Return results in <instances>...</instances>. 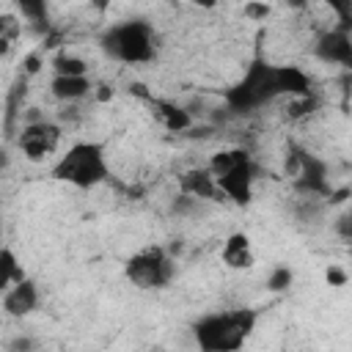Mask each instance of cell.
I'll use <instances>...</instances> for the list:
<instances>
[{"mask_svg":"<svg viewBox=\"0 0 352 352\" xmlns=\"http://www.w3.org/2000/svg\"><path fill=\"white\" fill-rule=\"evenodd\" d=\"M52 176L74 184L80 190H91L96 184H102L110 176L107 168V157H104V146L102 143H74L66 154H60V160L52 168Z\"/></svg>","mask_w":352,"mask_h":352,"instance_id":"1","label":"cell"},{"mask_svg":"<svg viewBox=\"0 0 352 352\" xmlns=\"http://www.w3.org/2000/svg\"><path fill=\"white\" fill-rule=\"evenodd\" d=\"M256 319H258V314L256 311H248V308L212 314V316H206V319H201L195 324L198 346L206 349V352L236 349V346L245 344V338L256 327Z\"/></svg>","mask_w":352,"mask_h":352,"instance_id":"2","label":"cell"},{"mask_svg":"<svg viewBox=\"0 0 352 352\" xmlns=\"http://www.w3.org/2000/svg\"><path fill=\"white\" fill-rule=\"evenodd\" d=\"M110 58L121 63H146L154 58V30L146 22H124L102 38Z\"/></svg>","mask_w":352,"mask_h":352,"instance_id":"3","label":"cell"},{"mask_svg":"<svg viewBox=\"0 0 352 352\" xmlns=\"http://www.w3.org/2000/svg\"><path fill=\"white\" fill-rule=\"evenodd\" d=\"M124 272L126 280L138 289H162L176 275V264L162 245H146L129 256Z\"/></svg>","mask_w":352,"mask_h":352,"instance_id":"4","label":"cell"},{"mask_svg":"<svg viewBox=\"0 0 352 352\" xmlns=\"http://www.w3.org/2000/svg\"><path fill=\"white\" fill-rule=\"evenodd\" d=\"M60 138H63L60 124L44 118V121H36V124H25L22 132H19V138H16V146H19V151H22L25 160L44 162V160H50L58 151Z\"/></svg>","mask_w":352,"mask_h":352,"instance_id":"5","label":"cell"},{"mask_svg":"<svg viewBox=\"0 0 352 352\" xmlns=\"http://www.w3.org/2000/svg\"><path fill=\"white\" fill-rule=\"evenodd\" d=\"M256 170H253V162H250V157L248 160H242L239 165H234L228 173H223V176H217L214 182H217V187H220V192L226 195V198H231L234 204H248L250 198H253V176Z\"/></svg>","mask_w":352,"mask_h":352,"instance_id":"6","label":"cell"},{"mask_svg":"<svg viewBox=\"0 0 352 352\" xmlns=\"http://www.w3.org/2000/svg\"><path fill=\"white\" fill-rule=\"evenodd\" d=\"M220 261H223L228 270H250V267L256 264L250 236H248L245 231L228 234L226 242H223V248H220Z\"/></svg>","mask_w":352,"mask_h":352,"instance_id":"7","label":"cell"},{"mask_svg":"<svg viewBox=\"0 0 352 352\" xmlns=\"http://www.w3.org/2000/svg\"><path fill=\"white\" fill-rule=\"evenodd\" d=\"M38 308V289L33 280H19L8 292H3V311L8 316H28L30 311Z\"/></svg>","mask_w":352,"mask_h":352,"instance_id":"8","label":"cell"},{"mask_svg":"<svg viewBox=\"0 0 352 352\" xmlns=\"http://www.w3.org/2000/svg\"><path fill=\"white\" fill-rule=\"evenodd\" d=\"M50 91L58 102H82L85 96L94 94V82L88 74H55L50 82Z\"/></svg>","mask_w":352,"mask_h":352,"instance_id":"9","label":"cell"},{"mask_svg":"<svg viewBox=\"0 0 352 352\" xmlns=\"http://www.w3.org/2000/svg\"><path fill=\"white\" fill-rule=\"evenodd\" d=\"M179 187H182V192H187L198 201H217V195H223L209 168H192V170L182 173Z\"/></svg>","mask_w":352,"mask_h":352,"instance_id":"10","label":"cell"},{"mask_svg":"<svg viewBox=\"0 0 352 352\" xmlns=\"http://www.w3.org/2000/svg\"><path fill=\"white\" fill-rule=\"evenodd\" d=\"M154 102V113L160 118V124L168 129V132H184L192 126V113L182 104H173V102H160V99H151Z\"/></svg>","mask_w":352,"mask_h":352,"instance_id":"11","label":"cell"},{"mask_svg":"<svg viewBox=\"0 0 352 352\" xmlns=\"http://www.w3.org/2000/svg\"><path fill=\"white\" fill-rule=\"evenodd\" d=\"M319 55L324 60H333V63H341V66H352V44L341 30H333V33L322 36Z\"/></svg>","mask_w":352,"mask_h":352,"instance_id":"12","label":"cell"},{"mask_svg":"<svg viewBox=\"0 0 352 352\" xmlns=\"http://www.w3.org/2000/svg\"><path fill=\"white\" fill-rule=\"evenodd\" d=\"M28 275H25V270H22V264H19V258H16V253L8 248V245H3V250H0V292H8L11 286H16L19 280H25Z\"/></svg>","mask_w":352,"mask_h":352,"instance_id":"13","label":"cell"},{"mask_svg":"<svg viewBox=\"0 0 352 352\" xmlns=\"http://www.w3.org/2000/svg\"><path fill=\"white\" fill-rule=\"evenodd\" d=\"M19 38H22V16L14 11H6L0 16V52L8 55Z\"/></svg>","mask_w":352,"mask_h":352,"instance_id":"14","label":"cell"},{"mask_svg":"<svg viewBox=\"0 0 352 352\" xmlns=\"http://www.w3.org/2000/svg\"><path fill=\"white\" fill-rule=\"evenodd\" d=\"M250 154L245 151V148H223V151H217V154H212L209 157V162H206V168L212 170V176L217 179V176H223V173H228L234 165H239L242 160H248Z\"/></svg>","mask_w":352,"mask_h":352,"instance_id":"15","label":"cell"},{"mask_svg":"<svg viewBox=\"0 0 352 352\" xmlns=\"http://www.w3.org/2000/svg\"><path fill=\"white\" fill-rule=\"evenodd\" d=\"M52 69L55 74H88V63L80 55H69V52H60L52 60Z\"/></svg>","mask_w":352,"mask_h":352,"instance_id":"16","label":"cell"},{"mask_svg":"<svg viewBox=\"0 0 352 352\" xmlns=\"http://www.w3.org/2000/svg\"><path fill=\"white\" fill-rule=\"evenodd\" d=\"M14 3H16L19 16H25L28 22L33 25L47 22V0H14Z\"/></svg>","mask_w":352,"mask_h":352,"instance_id":"17","label":"cell"},{"mask_svg":"<svg viewBox=\"0 0 352 352\" xmlns=\"http://www.w3.org/2000/svg\"><path fill=\"white\" fill-rule=\"evenodd\" d=\"M292 280H294V272H292L286 264H278V267H272V272L267 275V289H270V292H286V289L292 286Z\"/></svg>","mask_w":352,"mask_h":352,"instance_id":"18","label":"cell"},{"mask_svg":"<svg viewBox=\"0 0 352 352\" xmlns=\"http://www.w3.org/2000/svg\"><path fill=\"white\" fill-rule=\"evenodd\" d=\"M270 3H264V0H248L245 6H242V16L248 19V22H264L267 16H270Z\"/></svg>","mask_w":352,"mask_h":352,"instance_id":"19","label":"cell"},{"mask_svg":"<svg viewBox=\"0 0 352 352\" xmlns=\"http://www.w3.org/2000/svg\"><path fill=\"white\" fill-rule=\"evenodd\" d=\"M41 66H44V63H41V55H38V52H28V55L22 58V74H28V77L38 74Z\"/></svg>","mask_w":352,"mask_h":352,"instance_id":"20","label":"cell"},{"mask_svg":"<svg viewBox=\"0 0 352 352\" xmlns=\"http://www.w3.org/2000/svg\"><path fill=\"white\" fill-rule=\"evenodd\" d=\"M336 231H338L344 239H352V206L336 220Z\"/></svg>","mask_w":352,"mask_h":352,"instance_id":"21","label":"cell"},{"mask_svg":"<svg viewBox=\"0 0 352 352\" xmlns=\"http://www.w3.org/2000/svg\"><path fill=\"white\" fill-rule=\"evenodd\" d=\"M116 96V91H113V85H107V82H99V85H94V99L99 102V104H104V102H110Z\"/></svg>","mask_w":352,"mask_h":352,"instance_id":"22","label":"cell"},{"mask_svg":"<svg viewBox=\"0 0 352 352\" xmlns=\"http://www.w3.org/2000/svg\"><path fill=\"white\" fill-rule=\"evenodd\" d=\"M327 283H330V286H344V283H346V275H344L341 270L330 267V270H327Z\"/></svg>","mask_w":352,"mask_h":352,"instance_id":"23","label":"cell"},{"mask_svg":"<svg viewBox=\"0 0 352 352\" xmlns=\"http://www.w3.org/2000/svg\"><path fill=\"white\" fill-rule=\"evenodd\" d=\"M327 3H330V6H333V11H336V14H341V16L352 11V0H327Z\"/></svg>","mask_w":352,"mask_h":352,"instance_id":"24","label":"cell"},{"mask_svg":"<svg viewBox=\"0 0 352 352\" xmlns=\"http://www.w3.org/2000/svg\"><path fill=\"white\" fill-rule=\"evenodd\" d=\"M223 0H192V6H198V8H204V11H212V8H217Z\"/></svg>","mask_w":352,"mask_h":352,"instance_id":"25","label":"cell"},{"mask_svg":"<svg viewBox=\"0 0 352 352\" xmlns=\"http://www.w3.org/2000/svg\"><path fill=\"white\" fill-rule=\"evenodd\" d=\"M308 3H311V0H286V6H289V8H294V11L308 8Z\"/></svg>","mask_w":352,"mask_h":352,"instance_id":"26","label":"cell"},{"mask_svg":"<svg viewBox=\"0 0 352 352\" xmlns=\"http://www.w3.org/2000/svg\"><path fill=\"white\" fill-rule=\"evenodd\" d=\"M91 6H94L96 11H107V6H110V0H91Z\"/></svg>","mask_w":352,"mask_h":352,"instance_id":"27","label":"cell"}]
</instances>
